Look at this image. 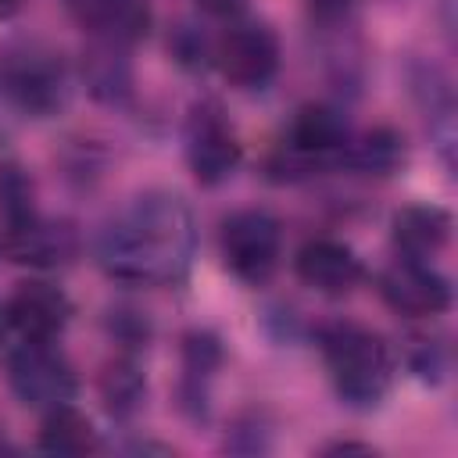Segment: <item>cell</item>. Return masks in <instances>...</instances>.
<instances>
[{"instance_id":"17","label":"cell","mask_w":458,"mask_h":458,"mask_svg":"<svg viewBox=\"0 0 458 458\" xmlns=\"http://www.w3.org/2000/svg\"><path fill=\"white\" fill-rule=\"evenodd\" d=\"M97 429L93 422L72 404H57L43 411V426H39V451L47 454H89L97 451Z\"/></svg>"},{"instance_id":"23","label":"cell","mask_w":458,"mask_h":458,"mask_svg":"<svg viewBox=\"0 0 458 458\" xmlns=\"http://www.w3.org/2000/svg\"><path fill=\"white\" fill-rule=\"evenodd\" d=\"M172 47H175L179 61H182V64H190V68L204 64V57H208V43H204V36H197L193 29H179Z\"/></svg>"},{"instance_id":"8","label":"cell","mask_w":458,"mask_h":458,"mask_svg":"<svg viewBox=\"0 0 458 458\" xmlns=\"http://www.w3.org/2000/svg\"><path fill=\"white\" fill-rule=\"evenodd\" d=\"M211 57L233 86L261 89L279 72V39L261 21H236L218 36Z\"/></svg>"},{"instance_id":"11","label":"cell","mask_w":458,"mask_h":458,"mask_svg":"<svg viewBox=\"0 0 458 458\" xmlns=\"http://www.w3.org/2000/svg\"><path fill=\"white\" fill-rule=\"evenodd\" d=\"M293 268H297V276L311 290H318L326 297H344V293H351L361 283V261H358V254L347 243L329 240V236L308 240L297 250Z\"/></svg>"},{"instance_id":"19","label":"cell","mask_w":458,"mask_h":458,"mask_svg":"<svg viewBox=\"0 0 458 458\" xmlns=\"http://www.w3.org/2000/svg\"><path fill=\"white\" fill-rule=\"evenodd\" d=\"M143 394H147V379H143V372H140L132 354H118V358H111L104 365V372H100V397H104V408L114 419L132 415L140 408Z\"/></svg>"},{"instance_id":"2","label":"cell","mask_w":458,"mask_h":458,"mask_svg":"<svg viewBox=\"0 0 458 458\" xmlns=\"http://www.w3.org/2000/svg\"><path fill=\"white\" fill-rule=\"evenodd\" d=\"M318 347L329 379L351 408H376L394 383V354L369 326L336 318L318 329Z\"/></svg>"},{"instance_id":"22","label":"cell","mask_w":458,"mask_h":458,"mask_svg":"<svg viewBox=\"0 0 458 458\" xmlns=\"http://www.w3.org/2000/svg\"><path fill=\"white\" fill-rule=\"evenodd\" d=\"M308 11L322 29H336V25H344L351 18L354 0H308Z\"/></svg>"},{"instance_id":"18","label":"cell","mask_w":458,"mask_h":458,"mask_svg":"<svg viewBox=\"0 0 458 458\" xmlns=\"http://www.w3.org/2000/svg\"><path fill=\"white\" fill-rule=\"evenodd\" d=\"M340 161L351 165L361 175H379L383 179V175H394L404 165V140H401V132H394L386 125H376L361 136H351Z\"/></svg>"},{"instance_id":"24","label":"cell","mask_w":458,"mask_h":458,"mask_svg":"<svg viewBox=\"0 0 458 458\" xmlns=\"http://www.w3.org/2000/svg\"><path fill=\"white\" fill-rule=\"evenodd\" d=\"M197 7L215 14V18H236L247 7V0H197Z\"/></svg>"},{"instance_id":"5","label":"cell","mask_w":458,"mask_h":458,"mask_svg":"<svg viewBox=\"0 0 458 458\" xmlns=\"http://www.w3.org/2000/svg\"><path fill=\"white\" fill-rule=\"evenodd\" d=\"M7 379L11 390L18 394V401H25L29 408H57L64 401L75 397V369L64 358L61 347H54V340H25L11 358H7Z\"/></svg>"},{"instance_id":"26","label":"cell","mask_w":458,"mask_h":458,"mask_svg":"<svg viewBox=\"0 0 458 458\" xmlns=\"http://www.w3.org/2000/svg\"><path fill=\"white\" fill-rule=\"evenodd\" d=\"M25 0H0V18H7V14H14L18 7H21Z\"/></svg>"},{"instance_id":"9","label":"cell","mask_w":458,"mask_h":458,"mask_svg":"<svg viewBox=\"0 0 458 458\" xmlns=\"http://www.w3.org/2000/svg\"><path fill=\"white\" fill-rule=\"evenodd\" d=\"M0 250L18 265L61 268L79 254V233L64 218H47V215L29 211V215L7 222L4 236H0Z\"/></svg>"},{"instance_id":"12","label":"cell","mask_w":458,"mask_h":458,"mask_svg":"<svg viewBox=\"0 0 458 458\" xmlns=\"http://www.w3.org/2000/svg\"><path fill=\"white\" fill-rule=\"evenodd\" d=\"M68 14L104 43H136L150 32V0H64Z\"/></svg>"},{"instance_id":"6","label":"cell","mask_w":458,"mask_h":458,"mask_svg":"<svg viewBox=\"0 0 458 458\" xmlns=\"http://www.w3.org/2000/svg\"><path fill=\"white\" fill-rule=\"evenodd\" d=\"M283 254V225L265 208H243L222 222V258L243 283H265Z\"/></svg>"},{"instance_id":"4","label":"cell","mask_w":458,"mask_h":458,"mask_svg":"<svg viewBox=\"0 0 458 458\" xmlns=\"http://www.w3.org/2000/svg\"><path fill=\"white\" fill-rule=\"evenodd\" d=\"M351 140L347 118L329 104H304L297 118L290 122L286 140L279 143L272 157V172L279 179H301L315 168H326L344 157V147Z\"/></svg>"},{"instance_id":"16","label":"cell","mask_w":458,"mask_h":458,"mask_svg":"<svg viewBox=\"0 0 458 458\" xmlns=\"http://www.w3.org/2000/svg\"><path fill=\"white\" fill-rule=\"evenodd\" d=\"M222 365V347L211 333H190L182 340V408L200 419L208 415V386L215 379V369Z\"/></svg>"},{"instance_id":"15","label":"cell","mask_w":458,"mask_h":458,"mask_svg":"<svg viewBox=\"0 0 458 458\" xmlns=\"http://www.w3.org/2000/svg\"><path fill=\"white\" fill-rule=\"evenodd\" d=\"M79 75H82V86L89 89V97H97L104 104H122L132 93V64L125 57L122 43L93 39V47L82 50Z\"/></svg>"},{"instance_id":"1","label":"cell","mask_w":458,"mask_h":458,"mask_svg":"<svg viewBox=\"0 0 458 458\" xmlns=\"http://www.w3.org/2000/svg\"><path fill=\"white\" fill-rule=\"evenodd\" d=\"M197 250V222L190 204L172 190L136 193L97 240L107 276L136 286H168L190 272Z\"/></svg>"},{"instance_id":"28","label":"cell","mask_w":458,"mask_h":458,"mask_svg":"<svg viewBox=\"0 0 458 458\" xmlns=\"http://www.w3.org/2000/svg\"><path fill=\"white\" fill-rule=\"evenodd\" d=\"M4 329H7V318L0 315V344H4Z\"/></svg>"},{"instance_id":"3","label":"cell","mask_w":458,"mask_h":458,"mask_svg":"<svg viewBox=\"0 0 458 458\" xmlns=\"http://www.w3.org/2000/svg\"><path fill=\"white\" fill-rule=\"evenodd\" d=\"M0 97L32 118L64 111L72 97V72L64 57L43 39H7L0 47Z\"/></svg>"},{"instance_id":"27","label":"cell","mask_w":458,"mask_h":458,"mask_svg":"<svg viewBox=\"0 0 458 458\" xmlns=\"http://www.w3.org/2000/svg\"><path fill=\"white\" fill-rule=\"evenodd\" d=\"M0 451H14V444H11V440H7L4 433H0Z\"/></svg>"},{"instance_id":"14","label":"cell","mask_w":458,"mask_h":458,"mask_svg":"<svg viewBox=\"0 0 458 458\" xmlns=\"http://www.w3.org/2000/svg\"><path fill=\"white\" fill-rule=\"evenodd\" d=\"M390 229H394V243L404 258L429 261L451 240V215L437 204H408L394 215Z\"/></svg>"},{"instance_id":"13","label":"cell","mask_w":458,"mask_h":458,"mask_svg":"<svg viewBox=\"0 0 458 458\" xmlns=\"http://www.w3.org/2000/svg\"><path fill=\"white\" fill-rule=\"evenodd\" d=\"M72 318V301L54 283H21L7 301V322L25 340H54Z\"/></svg>"},{"instance_id":"20","label":"cell","mask_w":458,"mask_h":458,"mask_svg":"<svg viewBox=\"0 0 458 458\" xmlns=\"http://www.w3.org/2000/svg\"><path fill=\"white\" fill-rule=\"evenodd\" d=\"M0 208L7 222L32 211V182L18 168H0Z\"/></svg>"},{"instance_id":"25","label":"cell","mask_w":458,"mask_h":458,"mask_svg":"<svg viewBox=\"0 0 458 458\" xmlns=\"http://www.w3.org/2000/svg\"><path fill=\"white\" fill-rule=\"evenodd\" d=\"M326 451H365V454H369L372 447H369V444H351V440H344V444H333V447H326Z\"/></svg>"},{"instance_id":"21","label":"cell","mask_w":458,"mask_h":458,"mask_svg":"<svg viewBox=\"0 0 458 458\" xmlns=\"http://www.w3.org/2000/svg\"><path fill=\"white\" fill-rule=\"evenodd\" d=\"M411 372L419 379H440V372H444V347L433 344V340H419L411 347Z\"/></svg>"},{"instance_id":"7","label":"cell","mask_w":458,"mask_h":458,"mask_svg":"<svg viewBox=\"0 0 458 458\" xmlns=\"http://www.w3.org/2000/svg\"><path fill=\"white\" fill-rule=\"evenodd\" d=\"M243 157L240 136L215 100H200L186 118V165L204 186L225 182Z\"/></svg>"},{"instance_id":"10","label":"cell","mask_w":458,"mask_h":458,"mask_svg":"<svg viewBox=\"0 0 458 458\" xmlns=\"http://www.w3.org/2000/svg\"><path fill=\"white\" fill-rule=\"evenodd\" d=\"M379 293L397 315H408V318H433L451 308L447 276L437 272L429 261L404 258V254L379 272Z\"/></svg>"}]
</instances>
